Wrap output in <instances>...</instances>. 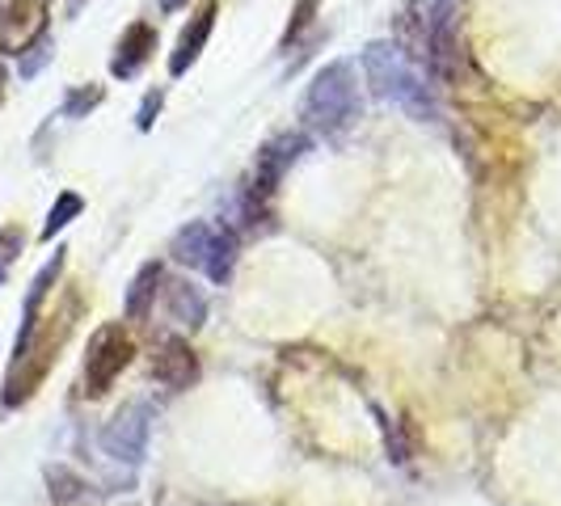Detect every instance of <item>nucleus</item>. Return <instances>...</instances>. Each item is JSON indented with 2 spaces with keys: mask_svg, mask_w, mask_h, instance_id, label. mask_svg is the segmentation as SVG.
Masks as SVG:
<instances>
[{
  "mask_svg": "<svg viewBox=\"0 0 561 506\" xmlns=\"http://www.w3.org/2000/svg\"><path fill=\"white\" fill-rule=\"evenodd\" d=\"M359 64H364V77L376 97L397 102L401 111L422 118V123L426 118H439V106L431 97V84L419 72V64L401 51V43L376 38V43H367L364 51H359Z\"/></svg>",
  "mask_w": 561,
  "mask_h": 506,
  "instance_id": "1",
  "label": "nucleus"
},
{
  "mask_svg": "<svg viewBox=\"0 0 561 506\" xmlns=\"http://www.w3.org/2000/svg\"><path fill=\"white\" fill-rule=\"evenodd\" d=\"M364 111L359 102V77H355V59H330L325 68H317L309 93L300 102V118L317 136H337L346 131Z\"/></svg>",
  "mask_w": 561,
  "mask_h": 506,
  "instance_id": "2",
  "label": "nucleus"
},
{
  "mask_svg": "<svg viewBox=\"0 0 561 506\" xmlns=\"http://www.w3.org/2000/svg\"><path fill=\"white\" fill-rule=\"evenodd\" d=\"M312 148V140L305 131H283L275 140H266L257 148V161H253V182L250 191H245V203H241V216H245V225L257 228V216H266V207H271V198L275 191L283 186V177H287V169L296 165L305 152Z\"/></svg>",
  "mask_w": 561,
  "mask_h": 506,
  "instance_id": "3",
  "label": "nucleus"
},
{
  "mask_svg": "<svg viewBox=\"0 0 561 506\" xmlns=\"http://www.w3.org/2000/svg\"><path fill=\"white\" fill-rule=\"evenodd\" d=\"M136 359V342L131 334L111 321V325H98L89 346H84V393L89 396H106L114 389V380L131 367Z\"/></svg>",
  "mask_w": 561,
  "mask_h": 506,
  "instance_id": "4",
  "label": "nucleus"
},
{
  "mask_svg": "<svg viewBox=\"0 0 561 506\" xmlns=\"http://www.w3.org/2000/svg\"><path fill=\"white\" fill-rule=\"evenodd\" d=\"M148 430H152V414L144 401H127L114 410V418L102 426V451L118 460V464H144L148 456Z\"/></svg>",
  "mask_w": 561,
  "mask_h": 506,
  "instance_id": "5",
  "label": "nucleus"
},
{
  "mask_svg": "<svg viewBox=\"0 0 561 506\" xmlns=\"http://www.w3.org/2000/svg\"><path fill=\"white\" fill-rule=\"evenodd\" d=\"M47 34V4L43 0H18L9 13H0V51L22 56Z\"/></svg>",
  "mask_w": 561,
  "mask_h": 506,
  "instance_id": "6",
  "label": "nucleus"
},
{
  "mask_svg": "<svg viewBox=\"0 0 561 506\" xmlns=\"http://www.w3.org/2000/svg\"><path fill=\"white\" fill-rule=\"evenodd\" d=\"M152 376L157 384H165L169 393H182L198 380V355L191 350V342L178 334H165L157 342V355H152Z\"/></svg>",
  "mask_w": 561,
  "mask_h": 506,
  "instance_id": "7",
  "label": "nucleus"
},
{
  "mask_svg": "<svg viewBox=\"0 0 561 506\" xmlns=\"http://www.w3.org/2000/svg\"><path fill=\"white\" fill-rule=\"evenodd\" d=\"M216 13H220V0H203L195 13H191V22L182 26L178 47H173V56H169V77H186L198 64L207 38H211V30H216Z\"/></svg>",
  "mask_w": 561,
  "mask_h": 506,
  "instance_id": "8",
  "label": "nucleus"
},
{
  "mask_svg": "<svg viewBox=\"0 0 561 506\" xmlns=\"http://www.w3.org/2000/svg\"><path fill=\"white\" fill-rule=\"evenodd\" d=\"M152 51H157V26L152 22H131L118 34V43H114L111 77H118V81L140 77V68L152 59Z\"/></svg>",
  "mask_w": 561,
  "mask_h": 506,
  "instance_id": "9",
  "label": "nucleus"
},
{
  "mask_svg": "<svg viewBox=\"0 0 561 506\" xmlns=\"http://www.w3.org/2000/svg\"><path fill=\"white\" fill-rule=\"evenodd\" d=\"M161 300H165V312L173 325H182V330H203V321H207V296H203V287H195L191 279H169L161 283Z\"/></svg>",
  "mask_w": 561,
  "mask_h": 506,
  "instance_id": "10",
  "label": "nucleus"
},
{
  "mask_svg": "<svg viewBox=\"0 0 561 506\" xmlns=\"http://www.w3.org/2000/svg\"><path fill=\"white\" fill-rule=\"evenodd\" d=\"M211 241H216V225H207V220H191L186 228H178V232H173V241H169V257H173V262H182V266H191V271H203V266H207V257H211Z\"/></svg>",
  "mask_w": 561,
  "mask_h": 506,
  "instance_id": "11",
  "label": "nucleus"
},
{
  "mask_svg": "<svg viewBox=\"0 0 561 506\" xmlns=\"http://www.w3.org/2000/svg\"><path fill=\"white\" fill-rule=\"evenodd\" d=\"M161 283H165V262H144L140 271H136V279H131V287H127L123 317H127V321H144V317L152 312V304H157Z\"/></svg>",
  "mask_w": 561,
  "mask_h": 506,
  "instance_id": "12",
  "label": "nucleus"
},
{
  "mask_svg": "<svg viewBox=\"0 0 561 506\" xmlns=\"http://www.w3.org/2000/svg\"><path fill=\"white\" fill-rule=\"evenodd\" d=\"M237 253H241L237 232L225 228V225H216V241H211V257H207L203 275H207L211 283H228L232 279V266H237Z\"/></svg>",
  "mask_w": 561,
  "mask_h": 506,
  "instance_id": "13",
  "label": "nucleus"
},
{
  "mask_svg": "<svg viewBox=\"0 0 561 506\" xmlns=\"http://www.w3.org/2000/svg\"><path fill=\"white\" fill-rule=\"evenodd\" d=\"M47 494L56 506H77L89 494V481L68 464H47Z\"/></svg>",
  "mask_w": 561,
  "mask_h": 506,
  "instance_id": "14",
  "label": "nucleus"
},
{
  "mask_svg": "<svg viewBox=\"0 0 561 506\" xmlns=\"http://www.w3.org/2000/svg\"><path fill=\"white\" fill-rule=\"evenodd\" d=\"M84 211V198L77 195V191H64V195L56 198V207L47 211V225H43V241H56V232H64V228L72 225L77 216Z\"/></svg>",
  "mask_w": 561,
  "mask_h": 506,
  "instance_id": "15",
  "label": "nucleus"
},
{
  "mask_svg": "<svg viewBox=\"0 0 561 506\" xmlns=\"http://www.w3.org/2000/svg\"><path fill=\"white\" fill-rule=\"evenodd\" d=\"M106 102V89L102 84H81V89H72L68 97H64V118H84L89 111H98Z\"/></svg>",
  "mask_w": 561,
  "mask_h": 506,
  "instance_id": "16",
  "label": "nucleus"
},
{
  "mask_svg": "<svg viewBox=\"0 0 561 506\" xmlns=\"http://www.w3.org/2000/svg\"><path fill=\"white\" fill-rule=\"evenodd\" d=\"M22 250H26V228L22 225L0 228V283L9 279V271H13V262L22 257Z\"/></svg>",
  "mask_w": 561,
  "mask_h": 506,
  "instance_id": "17",
  "label": "nucleus"
},
{
  "mask_svg": "<svg viewBox=\"0 0 561 506\" xmlns=\"http://www.w3.org/2000/svg\"><path fill=\"white\" fill-rule=\"evenodd\" d=\"M312 18H317V0H296V9H291V22H287V30H283L279 51H291V47L300 43V34L312 26Z\"/></svg>",
  "mask_w": 561,
  "mask_h": 506,
  "instance_id": "18",
  "label": "nucleus"
},
{
  "mask_svg": "<svg viewBox=\"0 0 561 506\" xmlns=\"http://www.w3.org/2000/svg\"><path fill=\"white\" fill-rule=\"evenodd\" d=\"M51 56H56V47H51V38L43 34V38H38L34 47H26V51H22V64H18L22 81H34V77H38V72H43L47 64H51Z\"/></svg>",
  "mask_w": 561,
  "mask_h": 506,
  "instance_id": "19",
  "label": "nucleus"
},
{
  "mask_svg": "<svg viewBox=\"0 0 561 506\" xmlns=\"http://www.w3.org/2000/svg\"><path fill=\"white\" fill-rule=\"evenodd\" d=\"M161 106H165V89L157 84V89H148V93H144L140 111H136V127H140V131H152V123H157Z\"/></svg>",
  "mask_w": 561,
  "mask_h": 506,
  "instance_id": "20",
  "label": "nucleus"
},
{
  "mask_svg": "<svg viewBox=\"0 0 561 506\" xmlns=\"http://www.w3.org/2000/svg\"><path fill=\"white\" fill-rule=\"evenodd\" d=\"M380 422H385V439H389V460L405 464V460H410V448H405V435H401V426H397V422H389L385 414H380Z\"/></svg>",
  "mask_w": 561,
  "mask_h": 506,
  "instance_id": "21",
  "label": "nucleus"
},
{
  "mask_svg": "<svg viewBox=\"0 0 561 506\" xmlns=\"http://www.w3.org/2000/svg\"><path fill=\"white\" fill-rule=\"evenodd\" d=\"M191 0H161V13H178V9H186Z\"/></svg>",
  "mask_w": 561,
  "mask_h": 506,
  "instance_id": "22",
  "label": "nucleus"
},
{
  "mask_svg": "<svg viewBox=\"0 0 561 506\" xmlns=\"http://www.w3.org/2000/svg\"><path fill=\"white\" fill-rule=\"evenodd\" d=\"M13 4H18V0H0V13H9V9H13Z\"/></svg>",
  "mask_w": 561,
  "mask_h": 506,
  "instance_id": "23",
  "label": "nucleus"
},
{
  "mask_svg": "<svg viewBox=\"0 0 561 506\" xmlns=\"http://www.w3.org/2000/svg\"><path fill=\"white\" fill-rule=\"evenodd\" d=\"M0 77H4V72H0Z\"/></svg>",
  "mask_w": 561,
  "mask_h": 506,
  "instance_id": "24",
  "label": "nucleus"
}]
</instances>
